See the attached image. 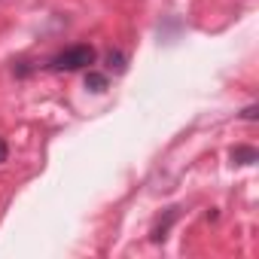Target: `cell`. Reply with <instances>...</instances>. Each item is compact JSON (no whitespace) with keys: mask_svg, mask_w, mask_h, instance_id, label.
<instances>
[{"mask_svg":"<svg viewBox=\"0 0 259 259\" xmlns=\"http://www.w3.org/2000/svg\"><path fill=\"white\" fill-rule=\"evenodd\" d=\"M82 82H85V89L92 92V95H104L107 89H110V76L104 73V70H85V76H82Z\"/></svg>","mask_w":259,"mask_h":259,"instance_id":"3957f363","label":"cell"},{"mask_svg":"<svg viewBox=\"0 0 259 259\" xmlns=\"http://www.w3.org/2000/svg\"><path fill=\"white\" fill-rule=\"evenodd\" d=\"M104 61H107V70H113V73H125V67H128V55L122 49H110L104 55Z\"/></svg>","mask_w":259,"mask_h":259,"instance_id":"5b68a950","label":"cell"},{"mask_svg":"<svg viewBox=\"0 0 259 259\" xmlns=\"http://www.w3.org/2000/svg\"><path fill=\"white\" fill-rule=\"evenodd\" d=\"M177 217H180V207H168V210H165V217H159V220H156V226H153V232H150V241H153V244H162V241L168 238L171 226L177 223Z\"/></svg>","mask_w":259,"mask_h":259,"instance_id":"7a4b0ae2","label":"cell"},{"mask_svg":"<svg viewBox=\"0 0 259 259\" xmlns=\"http://www.w3.org/2000/svg\"><path fill=\"white\" fill-rule=\"evenodd\" d=\"M229 159H232V165H253V162H259V153L250 144H238V147H232Z\"/></svg>","mask_w":259,"mask_h":259,"instance_id":"277c9868","label":"cell"},{"mask_svg":"<svg viewBox=\"0 0 259 259\" xmlns=\"http://www.w3.org/2000/svg\"><path fill=\"white\" fill-rule=\"evenodd\" d=\"M13 73H16V76H31V73H34V64H31V61H19V64L13 67Z\"/></svg>","mask_w":259,"mask_h":259,"instance_id":"8992f818","label":"cell"},{"mask_svg":"<svg viewBox=\"0 0 259 259\" xmlns=\"http://www.w3.org/2000/svg\"><path fill=\"white\" fill-rule=\"evenodd\" d=\"M7 159H10V144H7L4 138H0V165H4Z\"/></svg>","mask_w":259,"mask_h":259,"instance_id":"ba28073f","label":"cell"},{"mask_svg":"<svg viewBox=\"0 0 259 259\" xmlns=\"http://www.w3.org/2000/svg\"><path fill=\"white\" fill-rule=\"evenodd\" d=\"M95 61H98L95 46L76 43V46H67V49H61L58 55H52V58L46 61V67H49L52 73H76V70H89Z\"/></svg>","mask_w":259,"mask_h":259,"instance_id":"6da1fadb","label":"cell"},{"mask_svg":"<svg viewBox=\"0 0 259 259\" xmlns=\"http://www.w3.org/2000/svg\"><path fill=\"white\" fill-rule=\"evenodd\" d=\"M256 116H259V107H256V104L244 107V113H241V119H247V122H256Z\"/></svg>","mask_w":259,"mask_h":259,"instance_id":"52a82bcc","label":"cell"}]
</instances>
